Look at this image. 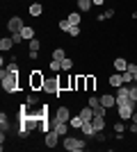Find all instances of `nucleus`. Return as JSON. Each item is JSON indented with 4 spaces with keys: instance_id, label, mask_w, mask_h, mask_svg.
Wrapping results in <instances>:
<instances>
[{
    "instance_id": "nucleus-2",
    "label": "nucleus",
    "mask_w": 137,
    "mask_h": 152,
    "mask_svg": "<svg viewBox=\"0 0 137 152\" xmlns=\"http://www.w3.org/2000/svg\"><path fill=\"white\" fill-rule=\"evenodd\" d=\"M44 82H46V75L41 70H30V80H27V86L30 91H44Z\"/></svg>"
},
{
    "instance_id": "nucleus-33",
    "label": "nucleus",
    "mask_w": 137,
    "mask_h": 152,
    "mask_svg": "<svg viewBox=\"0 0 137 152\" xmlns=\"http://www.w3.org/2000/svg\"><path fill=\"white\" fill-rule=\"evenodd\" d=\"M12 39H14V43H21V41H25L21 32H14V34H12Z\"/></svg>"
},
{
    "instance_id": "nucleus-39",
    "label": "nucleus",
    "mask_w": 137,
    "mask_h": 152,
    "mask_svg": "<svg viewBox=\"0 0 137 152\" xmlns=\"http://www.w3.org/2000/svg\"><path fill=\"white\" fill-rule=\"evenodd\" d=\"M130 121H133V123L137 125V111H133V118H130Z\"/></svg>"
},
{
    "instance_id": "nucleus-37",
    "label": "nucleus",
    "mask_w": 137,
    "mask_h": 152,
    "mask_svg": "<svg viewBox=\"0 0 137 152\" xmlns=\"http://www.w3.org/2000/svg\"><path fill=\"white\" fill-rule=\"evenodd\" d=\"M39 100V98H37V95H27V104H34V102Z\"/></svg>"
},
{
    "instance_id": "nucleus-5",
    "label": "nucleus",
    "mask_w": 137,
    "mask_h": 152,
    "mask_svg": "<svg viewBox=\"0 0 137 152\" xmlns=\"http://www.w3.org/2000/svg\"><path fill=\"white\" fill-rule=\"evenodd\" d=\"M44 93H59V77H57V75L46 77V82H44Z\"/></svg>"
},
{
    "instance_id": "nucleus-25",
    "label": "nucleus",
    "mask_w": 137,
    "mask_h": 152,
    "mask_svg": "<svg viewBox=\"0 0 137 152\" xmlns=\"http://www.w3.org/2000/svg\"><path fill=\"white\" fill-rule=\"evenodd\" d=\"M94 89H96V77L87 75V91H94Z\"/></svg>"
},
{
    "instance_id": "nucleus-10",
    "label": "nucleus",
    "mask_w": 137,
    "mask_h": 152,
    "mask_svg": "<svg viewBox=\"0 0 137 152\" xmlns=\"http://www.w3.org/2000/svg\"><path fill=\"white\" fill-rule=\"evenodd\" d=\"M107 84H110L112 89L117 91L119 86H124V77H121V73H112L110 75V80H107Z\"/></svg>"
},
{
    "instance_id": "nucleus-20",
    "label": "nucleus",
    "mask_w": 137,
    "mask_h": 152,
    "mask_svg": "<svg viewBox=\"0 0 137 152\" xmlns=\"http://www.w3.org/2000/svg\"><path fill=\"white\" fill-rule=\"evenodd\" d=\"M21 34H23V39H25V41H30V39H34V27L25 25L23 30H21Z\"/></svg>"
},
{
    "instance_id": "nucleus-29",
    "label": "nucleus",
    "mask_w": 137,
    "mask_h": 152,
    "mask_svg": "<svg viewBox=\"0 0 137 152\" xmlns=\"http://www.w3.org/2000/svg\"><path fill=\"white\" fill-rule=\"evenodd\" d=\"M69 37H80V25H71V30H69Z\"/></svg>"
},
{
    "instance_id": "nucleus-32",
    "label": "nucleus",
    "mask_w": 137,
    "mask_h": 152,
    "mask_svg": "<svg viewBox=\"0 0 137 152\" xmlns=\"http://www.w3.org/2000/svg\"><path fill=\"white\" fill-rule=\"evenodd\" d=\"M105 109H107V107H103V104H98V107L94 109V116H105Z\"/></svg>"
},
{
    "instance_id": "nucleus-35",
    "label": "nucleus",
    "mask_w": 137,
    "mask_h": 152,
    "mask_svg": "<svg viewBox=\"0 0 137 152\" xmlns=\"http://www.w3.org/2000/svg\"><path fill=\"white\" fill-rule=\"evenodd\" d=\"M27 57L32 59V61H37V59H39V52H34V50H27Z\"/></svg>"
},
{
    "instance_id": "nucleus-3",
    "label": "nucleus",
    "mask_w": 137,
    "mask_h": 152,
    "mask_svg": "<svg viewBox=\"0 0 137 152\" xmlns=\"http://www.w3.org/2000/svg\"><path fill=\"white\" fill-rule=\"evenodd\" d=\"M62 145L69 152H82L87 148V143L82 139H76V136H64V143H62Z\"/></svg>"
},
{
    "instance_id": "nucleus-40",
    "label": "nucleus",
    "mask_w": 137,
    "mask_h": 152,
    "mask_svg": "<svg viewBox=\"0 0 137 152\" xmlns=\"http://www.w3.org/2000/svg\"><path fill=\"white\" fill-rule=\"evenodd\" d=\"M135 84H137V77H135Z\"/></svg>"
},
{
    "instance_id": "nucleus-31",
    "label": "nucleus",
    "mask_w": 137,
    "mask_h": 152,
    "mask_svg": "<svg viewBox=\"0 0 137 152\" xmlns=\"http://www.w3.org/2000/svg\"><path fill=\"white\" fill-rule=\"evenodd\" d=\"M0 125H2V129H7V127H9V118H7L5 114H0Z\"/></svg>"
},
{
    "instance_id": "nucleus-30",
    "label": "nucleus",
    "mask_w": 137,
    "mask_h": 152,
    "mask_svg": "<svg viewBox=\"0 0 137 152\" xmlns=\"http://www.w3.org/2000/svg\"><path fill=\"white\" fill-rule=\"evenodd\" d=\"M5 70H7V73H16V75H19V66H16V61H12Z\"/></svg>"
},
{
    "instance_id": "nucleus-16",
    "label": "nucleus",
    "mask_w": 137,
    "mask_h": 152,
    "mask_svg": "<svg viewBox=\"0 0 137 152\" xmlns=\"http://www.w3.org/2000/svg\"><path fill=\"white\" fill-rule=\"evenodd\" d=\"M126 68H128V61H126L124 57H117V59H114V70H117V73H124Z\"/></svg>"
},
{
    "instance_id": "nucleus-9",
    "label": "nucleus",
    "mask_w": 137,
    "mask_h": 152,
    "mask_svg": "<svg viewBox=\"0 0 137 152\" xmlns=\"http://www.w3.org/2000/svg\"><path fill=\"white\" fill-rule=\"evenodd\" d=\"M55 121H59V123H69V121H71V111H69V107H59L57 111H55Z\"/></svg>"
},
{
    "instance_id": "nucleus-24",
    "label": "nucleus",
    "mask_w": 137,
    "mask_h": 152,
    "mask_svg": "<svg viewBox=\"0 0 137 152\" xmlns=\"http://www.w3.org/2000/svg\"><path fill=\"white\" fill-rule=\"evenodd\" d=\"M57 27H59L62 32H69V30H71V23H69V18H62V20L57 23Z\"/></svg>"
},
{
    "instance_id": "nucleus-23",
    "label": "nucleus",
    "mask_w": 137,
    "mask_h": 152,
    "mask_svg": "<svg viewBox=\"0 0 137 152\" xmlns=\"http://www.w3.org/2000/svg\"><path fill=\"white\" fill-rule=\"evenodd\" d=\"M66 18H69V23H71V25H80V14H78V12H71Z\"/></svg>"
},
{
    "instance_id": "nucleus-26",
    "label": "nucleus",
    "mask_w": 137,
    "mask_h": 152,
    "mask_svg": "<svg viewBox=\"0 0 137 152\" xmlns=\"http://www.w3.org/2000/svg\"><path fill=\"white\" fill-rule=\"evenodd\" d=\"M71 68H73V59H69V57L62 59V70L66 73V70H71Z\"/></svg>"
},
{
    "instance_id": "nucleus-17",
    "label": "nucleus",
    "mask_w": 137,
    "mask_h": 152,
    "mask_svg": "<svg viewBox=\"0 0 137 152\" xmlns=\"http://www.w3.org/2000/svg\"><path fill=\"white\" fill-rule=\"evenodd\" d=\"M69 125H71L73 127V129H80V127H82V125H85V121H82V116H73V118H71V121H69Z\"/></svg>"
},
{
    "instance_id": "nucleus-4",
    "label": "nucleus",
    "mask_w": 137,
    "mask_h": 152,
    "mask_svg": "<svg viewBox=\"0 0 137 152\" xmlns=\"http://www.w3.org/2000/svg\"><path fill=\"white\" fill-rule=\"evenodd\" d=\"M135 104H137L135 100L126 102V104H119V107H117L119 118H121V121H130V118H133V111H135Z\"/></svg>"
},
{
    "instance_id": "nucleus-15",
    "label": "nucleus",
    "mask_w": 137,
    "mask_h": 152,
    "mask_svg": "<svg viewBox=\"0 0 137 152\" xmlns=\"http://www.w3.org/2000/svg\"><path fill=\"white\" fill-rule=\"evenodd\" d=\"M91 123H94V127H96V134L105 129V116H94V118H91Z\"/></svg>"
},
{
    "instance_id": "nucleus-21",
    "label": "nucleus",
    "mask_w": 137,
    "mask_h": 152,
    "mask_svg": "<svg viewBox=\"0 0 137 152\" xmlns=\"http://www.w3.org/2000/svg\"><path fill=\"white\" fill-rule=\"evenodd\" d=\"M39 48H41V41H39V39H30V41H27V50L39 52Z\"/></svg>"
},
{
    "instance_id": "nucleus-28",
    "label": "nucleus",
    "mask_w": 137,
    "mask_h": 152,
    "mask_svg": "<svg viewBox=\"0 0 137 152\" xmlns=\"http://www.w3.org/2000/svg\"><path fill=\"white\" fill-rule=\"evenodd\" d=\"M98 104H101V98H98V95H91V98H89V107H91V109H96Z\"/></svg>"
},
{
    "instance_id": "nucleus-13",
    "label": "nucleus",
    "mask_w": 137,
    "mask_h": 152,
    "mask_svg": "<svg viewBox=\"0 0 137 152\" xmlns=\"http://www.w3.org/2000/svg\"><path fill=\"white\" fill-rule=\"evenodd\" d=\"M14 45H16V43H14V39H12V37H2V39H0V50H2V52L12 50Z\"/></svg>"
},
{
    "instance_id": "nucleus-12",
    "label": "nucleus",
    "mask_w": 137,
    "mask_h": 152,
    "mask_svg": "<svg viewBox=\"0 0 137 152\" xmlns=\"http://www.w3.org/2000/svg\"><path fill=\"white\" fill-rule=\"evenodd\" d=\"M27 12H30V16H34V18H39L41 14H44V5H41V2H32V5L27 7Z\"/></svg>"
},
{
    "instance_id": "nucleus-8",
    "label": "nucleus",
    "mask_w": 137,
    "mask_h": 152,
    "mask_svg": "<svg viewBox=\"0 0 137 152\" xmlns=\"http://www.w3.org/2000/svg\"><path fill=\"white\" fill-rule=\"evenodd\" d=\"M101 104L107 107V109L117 107V95H114V93H103V95H101Z\"/></svg>"
},
{
    "instance_id": "nucleus-7",
    "label": "nucleus",
    "mask_w": 137,
    "mask_h": 152,
    "mask_svg": "<svg viewBox=\"0 0 137 152\" xmlns=\"http://www.w3.org/2000/svg\"><path fill=\"white\" fill-rule=\"evenodd\" d=\"M44 143H46V148H57V143H59V134L55 132V129L46 132V134H44Z\"/></svg>"
},
{
    "instance_id": "nucleus-38",
    "label": "nucleus",
    "mask_w": 137,
    "mask_h": 152,
    "mask_svg": "<svg viewBox=\"0 0 137 152\" xmlns=\"http://www.w3.org/2000/svg\"><path fill=\"white\" fill-rule=\"evenodd\" d=\"M94 5H96V7H103V5H105V0H94Z\"/></svg>"
},
{
    "instance_id": "nucleus-6",
    "label": "nucleus",
    "mask_w": 137,
    "mask_h": 152,
    "mask_svg": "<svg viewBox=\"0 0 137 152\" xmlns=\"http://www.w3.org/2000/svg\"><path fill=\"white\" fill-rule=\"evenodd\" d=\"M23 18H21V16H12V18L7 20V30H9V34H14V32H21L23 30Z\"/></svg>"
},
{
    "instance_id": "nucleus-14",
    "label": "nucleus",
    "mask_w": 137,
    "mask_h": 152,
    "mask_svg": "<svg viewBox=\"0 0 137 152\" xmlns=\"http://www.w3.org/2000/svg\"><path fill=\"white\" fill-rule=\"evenodd\" d=\"M80 132L85 134V136H94V134H96V127H94L91 121H85V125L80 127Z\"/></svg>"
},
{
    "instance_id": "nucleus-41",
    "label": "nucleus",
    "mask_w": 137,
    "mask_h": 152,
    "mask_svg": "<svg viewBox=\"0 0 137 152\" xmlns=\"http://www.w3.org/2000/svg\"><path fill=\"white\" fill-rule=\"evenodd\" d=\"M105 2H107V0H105Z\"/></svg>"
},
{
    "instance_id": "nucleus-19",
    "label": "nucleus",
    "mask_w": 137,
    "mask_h": 152,
    "mask_svg": "<svg viewBox=\"0 0 137 152\" xmlns=\"http://www.w3.org/2000/svg\"><path fill=\"white\" fill-rule=\"evenodd\" d=\"M78 114L82 116V121H91V118H94V109H91V107H85V109H80Z\"/></svg>"
},
{
    "instance_id": "nucleus-18",
    "label": "nucleus",
    "mask_w": 137,
    "mask_h": 152,
    "mask_svg": "<svg viewBox=\"0 0 137 152\" xmlns=\"http://www.w3.org/2000/svg\"><path fill=\"white\" fill-rule=\"evenodd\" d=\"M94 7V0H78V9L80 12H89Z\"/></svg>"
},
{
    "instance_id": "nucleus-22",
    "label": "nucleus",
    "mask_w": 137,
    "mask_h": 152,
    "mask_svg": "<svg viewBox=\"0 0 137 152\" xmlns=\"http://www.w3.org/2000/svg\"><path fill=\"white\" fill-rule=\"evenodd\" d=\"M53 59H57V61L66 59V52H64V48H55V50H53Z\"/></svg>"
},
{
    "instance_id": "nucleus-27",
    "label": "nucleus",
    "mask_w": 137,
    "mask_h": 152,
    "mask_svg": "<svg viewBox=\"0 0 137 152\" xmlns=\"http://www.w3.org/2000/svg\"><path fill=\"white\" fill-rule=\"evenodd\" d=\"M50 70H53V73H59V70H62V61L53 59V61H50Z\"/></svg>"
},
{
    "instance_id": "nucleus-1",
    "label": "nucleus",
    "mask_w": 137,
    "mask_h": 152,
    "mask_svg": "<svg viewBox=\"0 0 137 152\" xmlns=\"http://www.w3.org/2000/svg\"><path fill=\"white\" fill-rule=\"evenodd\" d=\"M0 77H2V91H5V93H16V91H21V77L16 75V73H7V70L2 68Z\"/></svg>"
},
{
    "instance_id": "nucleus-11",
    "label": "nucleus",
    "mask_w": 137,
    "mask_h": 152,
    "mask_svg": "<svg viewBox=\"0 0 137 152\" xmlns=\"http://www.w3.org/2000/svg\"><path fill=\"white\" fill-rule=\"evenodd\" d=\"M69 123H59V121H55V118H53V129H55V132L59 134V136H66V132H69Z\"/></svg>"
},
{
    "instance_id": "nucleus-36",
    "label": "nucleus",
    "mask_w": 137,
    "mask_h": 152,
    "mask_svg": "<svg viewBox=\"0 0 137 152\" xmlns=\"http://www.w3.org/2000/svg\"><path fill=\"white\" fill-rule=\"evenodd\" d=\"M130 98L137 102V84H135V86H130Z\"/></svg>"
},
{
    "instance_id": "nucleus-34",
    "label": "nucleus",
    "mask_w": 137,
    "mask_h": 152,
    "mask_svg": "<svg viewBox=\"0 0 137 152\" xmlns=\"http://www.w3.org/2000/svg\"><path fill=\"white\" fill-rule=\"evenodd\" d=\"M124 129H126L124 123H117V125H114V132H117V134H124Z\"/></svg>"
}]
</instances>
